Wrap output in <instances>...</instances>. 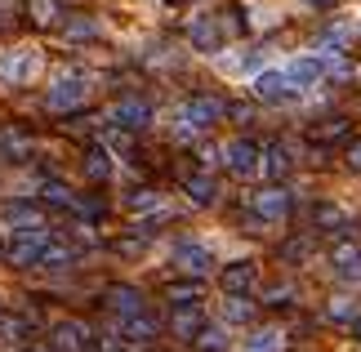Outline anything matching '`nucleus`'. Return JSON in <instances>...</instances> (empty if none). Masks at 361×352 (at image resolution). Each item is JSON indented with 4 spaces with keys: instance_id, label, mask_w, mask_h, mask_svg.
Segmentation results:
<instances>
[{
    "instance_id": "5",
    "label": "nucleus",
    "mask_w": 361,
    "mask_h": 352,
    "mask_svg": "<svg viewBox=\"0 0 361 352\" xmlns=\"http://www.w3.org/2000/svg\"><path fill=\"white\" fill-rule=\"evenodd\" d=\"M40 72V59H36V49L32 45H23V49H5L0 54V80L5 85H27Z\"/></svg>"
},
{
    "instance_id": "31",
    "label": "nucleus",
    "mask_w": 361,
    "mask_h": 352,
    "mask_svg": "<svg viewBox=\"0 0 361 352\" xmlns=\"http://www.w3.org/2000/svg\"><path fill=\"white\" fill-rule=\"evenodd\" d=\"M299 259H308V241H299V236H295V241L281 245V263H299Z\"/></svg>"
},
{
    "instance_id": "10",
    "label": "nucleus",
    "mask_w": 361,
    "mask_h": 352,
    "mask_svg": "<svg viewBox=\"0 0 361 352\" xmlns=\"http://www.w3.org/2000/svg\"><path fill=\"white\" fill-rule=\"evenodd\" d=\"M224 36H228L224 18H210V13L192 18V27H188V40H192L201 54H219V49H224Z\"/></svg>"
},
{
    "instance_id": "2",
    "label": "nucleus",
    "mask_w": 361,
    "mask_h": 352,
    "mask_svg": "<svg viewBox=\"0 0 361 352\" xmlns=\"http://www.w3.org/2000/svg\"><path fill=\"white\" fill-rule=\"evenodd\" d=\"M49 228H27V232H13L9 241H5V259L13 267H32L40 263V255H45V245H49Z\"/></svg>"
},
{
    "instance_id": "19",
    "label": "nucleus",
    "mask_w": 361,
    "mask_h": 352,
    "mask_svg": "<svg viewBox=\"0 0 361 352\" xmlns=\"http://www.w3.org/2000/svg\"><path fill=\"white\" fill-rule=\"evenodd\" d=\"M170 330H174V339L192 344V339H197V334H201V308H197V303L178 308V312H174V321H170Z\"/></svg>"
},
{
    "instance_id": "24",
    "label": "nucleus",
    "mask_w": 361,
    "mask_h": 352,
    "mask_svg": "<svg viewBox=\"0 0 361 352\" xmlns=\"http://www.w3.org/2000/svg\"><path fill=\"white\" fill-rule=\"evenodd\" d=\"M27 147H32V138H27L23 130H5V134H0V157H5V161H13V157H23Z\"/></svg>"
},
{
    "instance_id": "18",
    "label": "nucleus",
    "mask_w": 361,
    "mask_h": 352,
    "mask_svg": "<svg viewBox=\"0 0 361 352\" xmlns=\"http://www.w3.org/2000/svg\"><path fill=\"white\" fill-rule=\"evenodd\" d=\"M9 223L13 232H27V228H45V214H40V205H32V201H9L5 205V214H0Z\"/></svg>"
},
{
    "instance_id": "7",
    "label": "nucleus",
    "mask_w": 361,
    "mask_h": 352,
    "mask_svg": "<svg viewBox=\"0 0 361 352\" xmlns=\"http://www.w3.org/2000/svg\"><path fill=\"white\" fill-rule=\"evenodd\" d=\"M152 121V103L147 98H121V103L107 111V125L121 134H134V130H143V125Z\"/></svg>"
},
{
    "instance_id": "26",
    "label": "nucleus",
    "mask_w": 361,
    "mask_h": 352,
    "mask_svg": "<svg viewBox=\"0 0 361 352\" xmlns=\"http://www.w3.org/2000/svg\"><path fill=\"white\" fill-rule=\"evenodd\" d=\"M312 223H317L322 232H339V228H343V210H339V205H317V210H312Z\"/></svg>"
},
{
    "instance_id": "20",
    "label": "nucleus",
    "mask_w": 361,
    "mask_h": 352,
    "mask_svg": "<svg viewBox=\"0 0 361 352\" xmlns=\"http://www.w3.org/2000/svg\"><path fill=\"white\" fill-rule=\"evenodd\" d=\"M192 344H197V352H228L232 348V339H228L224 326H201V334Z\"/></svg>"
},
{
    "instance_id": "33",
    "label": "nucleus",
    "mask_w": 361,
    "mask_h": 352,
    "mask_svg": "<svg viewBox=\"0 0 361 352\" xmlns=\"http://www.w3.org/2000/svg\"><path fill=\"white\" fill-rule=\"evenodd\" d=\"M348 165H353V170H361V143H353V152H348Z\"/></svg>"
},
{
    "instance_id": "3",
    "label": "nucleus",
    "mask_w": 361,
    "mask_h": 352,
    "mask_svg": "<svg viewBox=\"0 0 361 352\" xmlns=\"http://www.w3.org/2000/svg\"><path fill=\"white\" fill-rule=\"evenodd\" d=\"M224 111H228V103L219 94H197L178 107V121H183L188 130H210L214 121H224Z\"/></svg>"
},
{
    "instance_id": "37",
    "label": "nucleus",
    "mask_w": 361,
    "mask_h": 352,
    "mask_svg": "<svg viewBox=\"0 0 361 352\" xmlns=\"http://www.w3.org/2000/svg\"><path fill=\"white\" fill-rule=\"evenodd\" d=\"M0 255H5V245H0Z\"/></svg>"
},
{
    "instance_id": "1",
    "label": "nucleus",
    "mask_w": 361,
    "mask_h": 352,
    "mask_svg": "<svg viewBox=\"0 0 361 352\" xmlns=\"http://www.w3.org/2000/svg\"><path fill=\"white\" fill-rule=\"evenodd\" d=\"M250 90H255L259 103H295V98L303 94L295 80L286 76V67H263V72H255Z\"/></svg>"
},
{
    "instance_id": "35",
    "label": "nucleus",
    "mask_w": 361,
    "mask_h": 352,
    "mask_svg": "<svg viewBox=\"0 0 361 352\" xmlns=\"http://www.w3.org/2000/svg\"><path fill=\"white\" fill-rule=\"evenodd\" d=\"M353 334H357V339H361V317H357V321H353Z\"/></svg>"
},
{
    "instance_id": "4",
    "label": "nucleus",
    "mask_w": 361,
    "mask_h": 352,
    "mask_svg": "<svg viewBox=\"0 0 361 352\" xmlns=\"http://www.w3.org/2000/svg\"><path fill=\"white\" fill-rule=\"evenodd\" d=\"M90 76L85 72H63L59 80L49 85V94H45V103L54 107V111H67V107H76V103H85L90 98Z\"/></svg>"
},
{
    "instance_id": "27",
    "label": "nucleus",
    "mask_w": 361,
    "mask_h": 352,
    "mask_svg": "<svg viewBox=\"0 0 361 352\" xmlns=\"http://www.w3.org/2000/svg\"><path fill=\"white\" fill-rule=\"evenodd\" d=\"M245 352H281V330H255Z\"/></svg>"
},
{
    "instance_id": "32",
    "label": "nucleus",
    "mask_w": 361,
    "mask_h": 352,
    "mask_svg": "<svg viewBox=\"0 0 361 352\" xmlns=\"http://www.w3.org/2000/svg\"><path fill=\"white\" fill-rule=\"evenodd\" d=\"M232 303H224V321H245L250 317V303H241V294H228Z\"/></svg>"
},
{
    "instance_id": "21",
    "label": "nucleus",
    "mask_w": 361,
    "mask_h": 352,
    "mask_svg": "<svg viewBox=\"0 0 361 352\" xmlns=\"http://www.w3.org/2000/svg\"><path fill=\"white\" fill-rule=\"evenodd\" d=\"M27 13H32V23L49 27V23L63 18V0H27Z\"/></svg>"
},
{
    "instance_id": "9",
    "label": "nucleus",
    "mask_w": 361,
    "mask_h": 352,
    "mask_svg": "<svg viewBox=\"0 0 361 352\" xmlns=\"http://www.w3.org/2000/svg\"><path fill=\"white\" fill-rule=\"evenodd\" d=\"M90 326L85 321H59L49 330V352H90Z\"/></svg>"
},
{
    "instance_id": "36",
    "label": "nucleus",
    "mask_w": 361,
    "mask_h": 352,
    "mask_svg": "<svg viewBox=\"0 0 361 352\" xmlns=\"http://www.w3.org/2000/svg\"><path fill=\"white\" fill-rule=\"evenodd\" d=\"M32 352H49V348H32Z\"/></svg>"
},
{
    "instance_id": "30",
    "label": "nucleus",
    "mask_w": 361,
    "mask_h": 352,
    "mask_svg": "<svg viewBox=\"0 0 361 352\" xmlns=\"http://www.w3.org/2000/svg\"><path fill=\"white\" fill-rule=\"evenodd\" d=\"M27 334V317H0V339H23Z\"/></svg>"
},
{
    "instance_id": "14",
    "label": "nucleus",
    "mask_w": 361,
    "mask_h": 352,
    "mask_svg": "<svg viewBox=\"0 0 361 352\" xmlns=\"http://www.w3.org/2000/svg\"><path fill=\"white\" fill-rule=\"evenodd\" d=\"M250 210H255V219L263 223H276L290 214V196L281 188H268V192H255V201H250Z\"/></svg>"
},
{
    "instance_id": "6",
    "label": "nucleus",
    "mask_w": 361,
    "mask_h": 352,
    "mask_svg": "<svg viewBox=\"0 0 361 352\" xmlns=\"http://www.w3.org/2000/svg\"><path fill=\"white\" fill-rule=\"evenodd\" d=\"M157 334H161V321L152 317L147 308H138V312L121 317V344H125V348H152V344H157Z\"/></svg>"
},
{
    "instance_id": "8",
    "label": "nucleus",
    "mask_w": 361,
    "mask_h": 352,
    "mask_svg": "<svg viewBox=\"0 0 361 352\" xmlns=\"http://www.w3.org/2000/svg\"><path fill=\"white\" fill-rule=\"evenodd\" d=\"M219 286H224V294H245L259 290V263L255 259H232L224 272H219Z\"/></svg>"
},
{
    "instance_id": "11",
    "label": "nucleus",
    "mask_w": 361,
    "mask_h": 352,
    "mask_svg": "<svg viewBox=\"0 0 361 352\" xmlns=\"http://www.w3.org/2000/svg\"><path fill=\"white\" fill-rule=\"evenodd\" d=\"M224 165L237 178H250V174H259V147L250 143V138H237V143H228L224 147Z\"/></svg>"
},
{
    "instance_id": "22",
    "label": "nucleus",
    "mask_w": 361,
    "mask_h": 352,
    "mask_svg": "<svg viewBox=\"0 0 361 352\" xmlns=\"http://www.w3.org/2000/svg\"><path fill=\"white\" fill-rule=\"evenodd\" d=\"M107 174H112L107 152H103V147H90V152H85V178H90V183H103Z\"/></svg>"
},
{
    "instance_id": "23",
    "label": "nucleus",
    "mask_w": 361,
    "mask_h": 352,
    "mask_svg": "<svg viewBox=\"0 0 361 352\" xmlns=\"http://www.w3.org/2000/svg\"><path fill=\"white\" fill-rule=\"evenodd\" d=\"M343 134H348V121H343V116H330L326 125H312V130H308L312 143H335V138H343Z\"/></svg>"
},
{
    "instance_id": "29",
    "label": "nucleus",
    "mask_w": 361,
    "mask_h": 352,
    "mask_svg": "<svg viewBox=\"0 0 361 352\" xmlns=\"http://www.w3.org/2000/svg\"><path fill=\"white\" fill-rule=\"evenodd\" d=\"M165 294H170V299H174V308L201 303V290H197V286H170V290H165Z\"/></svg>"
},
{
    "instance_id": "25",
    "label": "nucleus",
    "mask_w": 361,
    "mask_h": 352,
    "mask_svg": "<svg viewBox=\"0 0 361 352\" xmlns=\"http://www.w3.org/2000/svg\"><path fill=\"white\" fill-rule=\"evenodd\" d=\"M183 192L192 205H214V178H188Z\"/></svg>"
},
{
    "instance_id": "13",
    "label": "nucleus",
    "mask_w": 361,
    "mask_h": 352,
    "mask_svg": "<svg viewBox=\"0 0 361 352\" xmlns=\"http://www.w3.org/2000/svg\"><path fill=\"white\" fill-rule=\"evenodd\" d=\"M259 170H263L268 183H281V178H290V170H295V157H290L286 143H268L259 152Z\"/></svg>"
},
{
    "instance_id": "12",
    "label": "nucleus",
    "mask_w": 361,
    "mask_h": 352,
    "mask_svg": "<svg viewBox=\"0 0 361 352\" xmlns=\"http://www.w3.org/2000/svg\"><path fill=\"white\" fill-rule=\"evenodd\" d=\"M170 259H174L178 272H188V277H205V272H210V250L197 245V241H178L170 250Z\"/></svg>"
},
{
    "instance_id": "34",
    "label": "nucleus",
    "mask_w": 361,
    "mask_h": 352,
    "mask_svg": "<svg viewBox=\"0 0 361 352\" xmlns=\"http://www.w3.org/2000/svg\"><path fill=\"white\" fill-rule=\"evenodd\" d=\"M303 5H308V9H330L335 0H303Z\"/></svg>"
},
{
    "instance_id": "15",
    "label": "nucleus",
    "mask_w": 361,
    "mask_h": 352,
    "mask_svg": "<svg viewBox=\"0 0 361 352\" xmlns=\"http://www.w3.org/2000/svg\"><path fill=\"white\" fill-rule=\"evenodd\" d=\"M330 267H335V277H343V281H361V245L339 241L330 250Z\"/></svg>"
},
{
    "instance_id": "17",
    "label": "nucleus",
    "mask_w": 361,
    "mask_h": 352,
    "mask_svg": "<svg viewBox=\"0 0 361 352\" xmlns=\"http://www.w3.org/2000/svg\"><path fill=\"white\" fill-rule=\"evenodd\" d=\"M103 308H107V312H116V317H130V312L143 308V290H138V286H107Z\"/></svg>"
},
{
    "instance_id": "28",
    "label": "nucleus",
    "mask_w": 361,
    "mask_h": 352,
    "mask_svg": "<svg viewBox=\"0 0 361 352\" xmlns=\"http://www.w3.org/2000/svg\"><path fill=\"white\" fill-rule=\"evenodd\" d=\"M99 32H103V27L94 23V18H76L72 27H67V40H94Z\"/></svg>"
},
{
    "instance_id": "16",
    "label": "nucleus",
    "mask_w": 361,
    "mask_h": 352,
    "mask_svg": "<svg viewBox=\"0 0 361 352\" xmlns=\"http://www.w3.org/2000/svg\"><path fill=\"white\" fill-rule=\"evenodd\" d=\"M326 63L330 59H322V54H303V59H295V63L286 67V76L295 80L299 90H308V85H317V80L326 76Z\"/></svg>"
}]
</instances>
